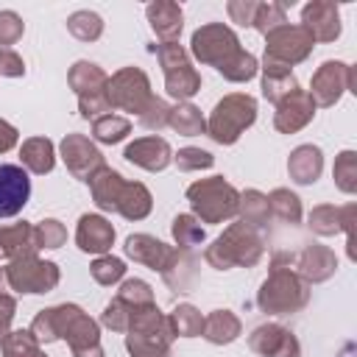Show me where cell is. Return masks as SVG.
I'll return each mask as SVG.
<instances>
[{
  "label": "cell",
  "instance_id": "1",
  "mask_svg": "<svg viewBox=\"0 0 357 357\" xmlns=\"http://www.w3.org/2000/svg\"><path fill=\"white\" fill-rule=\"evenodd\" d=\"M95 201L103 209H120L126 218H142L151 209V195L142 184H123L114 170H103V176L92 184Z\"/></svg>",
  "mask_w": 357,
  "mask_h": 357
},
{
  "label": "cell",
  "instance_id": "2",
  "mask_svg": "<svg viewBox=\"0 0 357 357\" xmlns=\"http://www.w3.org/2000/svg\"><path fill=\"white\" fill-rule=\"evenodd\" d=\"M192 53H195L198 61L215 64L223 73L243 50H240V42H237L231 28H226L220 22H212V25H204L192 33Z\"/></svg>",
  "mask_w": 357,
  "mask_h": 357
},
{
  "label": "cell",
  "instance_id": "3",
  "mask_svg": "<svg viewBox=\"0 0 357 357\" xmlns=\"http://www.w3.org/2000/svg\"><path fill=\"white\" fill-rule=\"evenodd\" d=\"M257 103L248 95H229L215 106V114L209 120V134L218 142H234L245 126L254 123Z\"/></svg>",
  "mask_w": 357,
  "mask_h": 357
},
{
  "label": "cell",
  "instance_id": "4",
  "mask_svg": "<svg viewBox=\"0 0 357 357\" xmlns=\"http://www.w3.org/2000/svg\"><path fill=\"white\" fill-rule=\"evenodd\" d=\"M268 36V45H265V61L268 64H279V67H287V64H296L301 59H307V53L312 50L315 39L304 31V25H279L273 28Z\"/></svg>",
  "mask_w": 357,
  "mask_h": 357
},
{
  "label": "cell",
  "instance_id": "5",
  "mask_svg": "<svg viewBox=\"0 0 357 357\" xmlns=\"http://www.w3.org/2000/svg\"><path fill=\"white\" fill-rule=\"evenodd\" d=\"M187 195H190L195 212H198L204 220H209V223L223 220V218L234 215V209H237V192H234L223 178L198 181V184H192V187L187 190Z\"/></svg>",
  "mask_w": 357,
  "mask_h": 357
},
{
  "label": "cell",
  "instance_id": "6",
  "mask_svg": "<svg viewBox=\"0 0 357 357\" xmlns=\"http://www.w3.org/2000/svg\"><path fill=\"white\" fill-rule=\"evenodd\" d=\"M159 61L165 67V75H167V92L173 98H190L198 92L201 86V78L195 75V70L190 67V59L184 53L181 45L176 42H167V45H159Z\"/></svg>",
  "mask_w": 357,
  "mask_h": 357
},
{
  "label": "cell",
  "instance_id": "7",
  "mask_svg": "<svg viewBox=\"0 0 357 357\" xmlns=\"http://www.w3.org/2000/svg\"><path fill=\"white\" fill-rule=\"evenodd\" d=\"M31 198V178L17 165H0V218H14Z\"/></svg>",
  "mask_w": 357,
  "mask_h": 357
},
{
  "label": "cell",
  "instance_id": "8",
  "mask_svg": "<svg viewBox=\"0 0 357 357\" xmlns=\"http://www.w3.org/2000/svg\"><path fill=\"white\" fill-rule=\"evenodd\" d=\"M109 103H117L123 109H131V112H139L142 109V100L148 98V78L142 70L137 67H126L120 70L112 81H109Z\"/></svg>",
  "mask_w": 357,
  "mask_h": 357
},
{
  "label": "cell",
  "instance_id": "9",
  "mask_svg": "<svg viewBox=\"0 0 357 357\" xmlns=\"http://www.w3.org/2000/svg\"><path fill=\"white\" fill-rule=\"evenodd\" d=\"M301 22H304V31L321 42H332L340 33V11L335 3H326V0L307 3L301 8Z\"/></svg>",
  "mask_w": 357,
  "mask_h": 357
},
{
  "label": "cell",
  "instance_id": "10",
  "mask_svg": "<svg viewBox=\"0 0 357 357\" xmlns=\"http://www.w3.org/2000/svg\"><path fill=\"white\" fill-rule=\"evenodd\" d=\"M11 279L22 293H45L56 284L59 273L53 262H36V259H22L11 268Z\"/></svg>",
  "mask_w": 357,
  "mask_h": 357
},
{
  "label": "cell",
  "instance_id": "11",
  "mask_svg": "<svg viewBox=\"0 0 357 357\" xmlns=\"http://www.w3.org/2000/svg\"><path fill=\"white\" fill-rule=\"evenodd\" d=\"M346 81H349V67L343 61H326L312 78V95H318V100L329 106L340 98Z\"/></svg>",
  "mask_w": 357,
  "mask_h": 357
},
{
  "label": "cell",
  "instance_id": "12",
  "mask_svg": "<svg viewBox=\"0 0 357 357\" xmlns=\"http://www.w3.org/2000/svg\"><path fill=\"white\" fill-rule=\"evenodd\" d=\"M145 14H148V22H151L153 33H156V36H162V39H165V45H167V42H173V39L181 33V20H184V14H181L178 3L156 0V3H151V6L145 8Z\"/></svg>",
  "mask_w": 357,
  "mask_h": 357
},
{
  "label": "cell",
  "instance_id": "13",
  "mask_svg": "<svg viewBox=\"0 0 357 357\" xmlns=\"http://www.w3.org/2000/svg\"><path fill=\"white\" fill-rule=\"evenodd\" d=\"M293 293L296 296H304V290L298 287L296 279H282V276H273L271 282H265L262 293H259V304L268 310V312H282V310H293L298 301H293Z\"/></svg>",
  "mask_w": 357,
  "mask_h": 357
},
{
  "label": "cell",
  "instance_id": "14",
  "mask_svg": "<svg viewBox=\"0 0 357 357\" xmlns=\"http://www.w3.org/2000/svg\"><path fill=\"white\" fill-rule=\"evenodd\" d=\"M251 346L257 351L273 354V357H298V346H296L293 335L279 326H259L251 337Z\"/></svg>",
  "mask_w": 357,
  "mask_h": 357
},
{
  "label": "cell",
  "instance_id": "15",
  "mask_svg": "<svg viewBox=\"0 0 357 357\" xmlns=\"http://www.w3.org/2000/svg\"><path fill=\"white\" fill-rule=\"evenodd\" d=\"M61 151H64V162L70 165V170L75 176H81V178L89 176V167H100L103 165L100 153L84 137H67L64 145H61Z\"/></svg>",
  "mask_w": 357,
  "mask_h": 357
},
{
  "label": "cell",
  "instance_id": "16",
  "mask_svg": "<svg viewBox=\"0 0 357 357\" xmlns=\"http://www.w3.org/2000/svg\"><path fill=\"white\" fill-rule=\"evenodd\" d=\"M126 159L128 162H137L148 170H162L170 159V148L165 139H156V137H148V139H139L134 145L126 148Z\"/></svg>",
  "mask_w": 357,
  "mask_h": 357
},
{
  "label": "cell",
  "instance_id": "17",
  "mask_svg": "<svg viewBox=\"0 0 357 357\" xmlns=\"http://www.w3.org/2000/svg\"><path fill=\"white\" fill-rule=\"evenodd\" d=\"M114 240V229L98 218V215H84L81 218V226H78V245L84 251H106Z\"/></svg>",
  "mask_w": 357,
  "mask_h": 357
},
{
  "label": "cell",
  "instance_id": "18",
  "mask_svg": "<svg viewBox=\"0 0 357 357\" xmlns=\"http://www.w3.org/2000/svg\"><path fill=\"white\" fill-rule=\"evenodd\" d=\"M312 112H315L312 95L293 92V95L282 103V109H279V114H276V128H282V131H293V128L304 126V123L312 117Z\"/></svg>",
  "mask_w": 357,
  "mask_h": 357
},
{
  "label": "cell",
  "instance_id": "19",
  "mask_svg": "<svg viewBox=\"0 0 357 357\" xmlns=\"http://www.w3.org/2000/svg\"><path fill=\"white\" fill-rule=\"evenodd\" d=\"M290 173H293V178L301 181V184L315 181L318 173H321V151L312 148V145L298 148V151L293 153V159H290Z\"/></svg>",
  "mask_w": 357,
  "mask_h": 357
},
{
  "label": "cell",
  "instance_id": "20",
  "mask_svg": "<svg viewBox=\"0 0 357 357\" xmlns=\"http://www.w3.org/2000/svg\"><path fill=\"white\" fill-rule=\"evenodd\" d=\"M262 89H265V98L279 100L282 95H293V92H296V78L290 75L287 67H279V64H268V61H265Z\"/></svg>",
  "mask_w": 357,
  "mask_h": 357
},
{
  "label": "cell",
  "instance_id": "21",
  "mask_svg": "<svg viewBox=\"0 0 357 357\" xmlns=\"http://www.w3.org/2000/svg\"><path fill=\"white\" fill-rule=\"evenodd\" d=\"M126 251H128V257H134V259H139V262H148V265H153V268H162V259L167 257V248H165L159 240H151V237H145V234L128 237Z\"/></svg>",
  "mask_w": 357,
  "mask_h": 357
},
{
  "label": "cell",
  "instance_id": "22",
  "mask_svg": "<svg viewBox=\"0 0 357 357\" xmlns=\"http://www.w3.org/2000/svg\"><path fill=\"white\" fill-rule=\"evenodd\" d=\"M70 81H73V86L81 92V95H95V92H100V86L106 84V75L98 70V64H92V61H78L75 67H73V73H70Z\"/></svg>",
  "mask_w": 357,
  "mask_h": 357
},
{
  "label": "cell",
  "instance_id": "23",
  "mask_svg": "<svg viewBox=\"0 0 357 357\" xmlns=\"http://www.w3.org/2000/svg\"><path fill=\"white\" fill-rule=\"evenodd\" d=\"M67 28H70V33H73L75 39L92 42V39H98V36L103 33V20H100L95 11H75V14H70Z\"/></svg>",
  "mask_w": 357,
  "mask_h": 357
},
{
  "label": "cell",
  "instance_id": "24",
  "mask_svg": "<svg viewBox=\"0 0 357 357\" xmlns=\"http://www.w3.org/2000/svg\"><path fill=\"white\" fill-rule=\"evenodd\" d=\"M22 162L33 173H47L53 167V145L47 139H28L22 145Z\"/></svg>",
  "mask_w": 357,
  "mask_h": 357
},
{
  "label": "cell",
  "instance_id": "25",
  "mask_svg": "<svg viewBox=\"0 0 357 357\" xmlns=\"http://www.w3.org/2000/svg\"><path fill=\"white\" fill-rule=\"evenodd\" d=\"M287 17H284V6L279 3H257V11H254V28L262 31V33H271L273 28L284 25Z\"/></svg>",
  "mask_w": 357,
  "mask_h": 357
},
{
  "label": "cell",
  "instance_id": "26",
  "mask_svg": "<svg viewBox=\"0 0 357 357\" xmlns=\"http://www.w3.org/2000/svg\"><path fill=\"white\" fill-rule=\"evenodd\" d=\"M237 321L229 315V312H215L209 321H206V337L212 340V343H229V340H234V335H237Z\"/></svg>",
  "mask_w": 357,
  "mask_h": 357
},
{
  "label": "cell",
  "instance_id": "27",
  "mask_svg": "<svg viewBox=\"0 0 357 357\" xmlns=\"http://www.w3.org/2000/svg\"><path fill=\"white\" fill-rule=\"evenodd\" d=\"M128 120H123V117H100L98 123H95V137L100 139V142H117V139H123L126 134H128Z\"/></svg>",
  "mask_w": 357,
  "mask_h": 357
},
{
  "label": "cell",
  "instance_id": "28",
  "mask_svg": "<svg viewBox=\"0 0 357 357\" xmlns=\"http://www.w3.org/2000/svg\"><path fill=\"white\" fill-rule=\"evenodd\" d=\"M170 126L178 128L181 134H198L204 128V120H201V112L195 106H181L170 114Z\"/></svg>",
  "mask_w": 357,
  "mask_h": 357
},
{
  "label": "cell",
  "instance_id": "29",
  "mask_svg": "<svg viewBox=\"0 0 357 357\" xmlns=\"http://www.w3.org/2000/svg\"><path fill=\"white\" fill-rule=\"evenodd\" d=\"M22 36V20L17 11H0V45H14Z\"/></svg>",
  "mask_w": 357,
  "mask_h": 357
},
{
  "label": "cell",
  "instance_id": "30",
  "mask_svg": "<svg viewBox=\"0 0 357 357\" xmlns=\"http://www.w3.org/2000/svg\"><path fill=\"white\" fill-rule=\"evenodd\" d=\"M271 204H273V209H276L284 220H290V223L298 220V198H296L293 192H287V190H276V192L271 195Z\"/></svg>",
  "mask_w": 357,
  "mask_h": 357
},
{
  "label": "cell",
  "instance_id": "31",
  "mask_svg": "<svg viewBox=\"0 0 357 357\" xmlns=\"http://www.w3.org/2000/svg\"><path fill=\"white\" fill-rule=\"evenodd\" d=\"M92 273H95L98 282L112 284V282H117V279L126 273V265H123L120 259H114V257H106V259H98V262L92 265Z\"/></svg>",
  "mask_w": 357,
  "mask_h": 357
},
{
  "label": "cell",
  "instance_id": "32",
  "mask_svg": "<svg viewBox=\"0 0 357 357\" xmlns=\"http://www.w3.org/2000/svg\"><path fill=\"white\" fill-rule=\"evenodd\" d=\"M173 324L178 329V335H195L201 332V315L192 307H178L173 315Z\"/></svg>",
  "mask_w": 357,
  "mask_h": 357
},
{
  "label": "cell",
  "instance_id": "33",
  "mask_svg": "<svg viewBox=\"0 0 357 357\" xmlns=\"http://www.w3.org/2000/svg\"><path fill=\"white\" fill-rule=\"evenodd\" d=\"M173 234H176V240H178L181 245H192L195 240H201V237H204V231L192 223V218H176Z\"/></svg>",
  "mask_w": 357,
  "mask_h": 357
},
{
  "label": "cell",
  "instance_id": "34",
  "mask_svg": "<svg viewBox=\"0 0 357 357\" xmlns=\"http://www.w3.org/2000/svg\"><path fill=\"white\" fill-rule=\"evenodd\" d=\"M226 11H229V17H231L234 22H240V25H251V22H254L257 3H254V0H231V3L226 6Z\"/></svg>",
  "mask_w": 357,
  "mask_h": 357
},
{
  "label": "cell",
  "instance_id": "35",
  "mask_svg": "<svg viewBox=\"0 0 357 357\" xmlns=\"http://www.w3.org/2000/svg\"><path fill=\"white\" fill-rule=\"evenodd\" d=\"M36 240H39V245H45V248H56V245L64 240V229H61L56 220H45V223L39 226V231H36Z\"/></svg>",
  "mask_w": 357,
  "mask_h": 357
},
{
  "label": "cell",
  "instance_id": "36",
  "mask_svg": "<svg viewBox=\"0 0 357 357\" xmlns=\"http://www.w3.org/2000/svg\"><path fill=\"white\" fill-rule=\"evenodd\" d=\"M178 165L184 170H192V167H209L212 165V156L206 151H198V148H187L178 153Z\"/></svg>",
  "mask_w": 357,
  "mask_h": 357
},
{
  "label": "cell",
  "instance_id": "37",
  "mask_svg": "<svg viewBox=\"0 0 357 357\" xmlns=\"http://www.w3.org/2000/svg\"><path fill=\"white\" fill-rule=\"evenodd\" d=\"M22 59L14 53V50H8V47H0V73L3 75H22Z\"/></svg>",
  "mask_w": 357,
  "mask_h": 357
},
{
  "label": "cell",
  "instance_id": "38",
  "mask_svg": "<svg viewBox=\"0 0 357 357\" xmlns=\"http://www.w3.org/2000/svg\"><path fill=\"white\" fill-rule=\"evenodd\" d=\"M14 142H17V131H14L8 123L0 120V151H8Z\"/></svg>",
  "mask_w": 357,
  "mask_h": 357
}]
</instances>
